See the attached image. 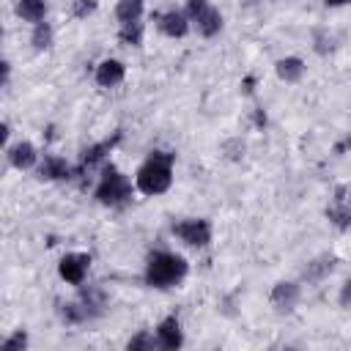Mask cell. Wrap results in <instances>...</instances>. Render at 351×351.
I'll return each mask as SVG.
<instances>
[{
    "mask_svg": "<svg viewBox=\"0 0 351 351\" xmlns=\"http://www.w3.org/2000/svg\"><path fill=\"white\" fill-rule=\"evenodd\" d=\"M170 165H173V154H167V151H151L148 162L137 170V178H134L137 189L143 195H162L170 186V181H173Z\"/></svg>",
    "mask_w": 351,
    "mask_h": 351,
    "instance_id": "1",
    "label": "cell"
},
{
    "mask_svg": "<svg viewBox=\"0 0 351 351\" xmlns=\"http://www.w3.org/2000/svg\"><path fill=\"white\" fill-rule=\"evenodd\" d=\"M186 277V261L173 252H151L145 266V282L154 288H170Z\"/></svg>",
    "mask_w": 351,
    "mask_h": 351,
    "instance_id": "2",
    "label": "cell"
},
{
    "mask_svg": "<svg viewBox=\"0 0 351 351\" xmlns=\"http://www.w3.org/2000/svg\"><path fill=\"white\" fill-rule=\"evenodd\" d=\"M132 197V184L126 176H121L112 165L104 167V176H101V184L96 186V200L101 206H121Z\"/></svg>",
    "mask_w": 351,
    "mask_h": 351,
    "instance_id": "3",
    "label": "cell"
},
{
    "mask_svg": "<svg viewBox=\"0 0 351 351\" xmlns=\"http://www.w3.org/2000/svg\"><path fill=\"white\" fill-rule=\"evenodd\" d=\"M173 233L189 244V247H206L211 241V228L206 219H184V222H176L173 225Z\"/></svg>",
    "mask_w": 351,
    "mask_h": 351,
    "instance_id": "4",
    "label": "cell"
},
{
    "mask_svg": "<svg viewBox=\"0 0 351 351\" xmlns=\"http://www.w3.org/2000/svg\"><path fill=\"white\" fill-rule=\"evenodd\" d=\"M88 263H90V258H88L85 252H69V255H63V261H60L58 271H60V277H63L66 282L80 285V282L85 280Z\"/></svg>",
    "mask_w": 351,
    "mask_h": 351,
    "instance_id": "5",
    "label": "cell"
},
{
    "mask_svg": "<svg viewBox=\"0 0 351 351\" xmlns=\"http://www.w3.org/2000/svg\"><path fill=\"white\" fill-rule=\"evenodd\" d=\"M123 74H126L123 63H121V60H112V58H107V60H101V63L96 66V82H99L101 88L118 85V82L123 80Z\"/></svg>",
    "mask_w": 351,
    "mask_h": 351,
    "instance_id": "6",
    "label": "cell"
},
{
    "mask_svg": "<svg viewBox=\"0 0 351 351\" xmlns=\"http://www.w3.org/2000/svg\"><path fill=\"white\" fill-rule=\"evenodd\" d=\"M156 340H159V346L162 348H178L181 343H184V337H181V326H178V318H165L159 326H156Z\"/></svg>",
    "mask_w": 351,
    "mask_h": 351,
    "instance_id": "7",
    "label": "cell"
},
{
    "mask_svg": "<svg viewBox=\"0 0 351 351\" xmlns=\"http://www.w3.org/2000/svg\"><path fill=\"white\" fill-rule=\"evenodd\" d=\"M299 302V285L296 282H277L271 291V304L277 310H291Z\"/></svg>",
    "mask_w": 351,
    "mask_h": 351,
    "instance_id": "8",
    "label": "cell"
},
{
    "mask_svg": "<svg viewBox=\"0 0 351 351\" xmlns=\"http://www.w3.org/2000/svg\"><path fill=\"white\" fill-rule=\"evenodd\" d=\"M326 217H329L337 228H351V203L346 200V192H343V189H337V197H335V203L326 208Z\"/></svg>",
    "mask_w": 351,
    "mask_h": 351,
    "instance_id": "9",
    "label": "cell"
},
{
    "mask_svg": "<svg viewBox=\"0 0 351 351\" xmlns=\"http://www.w3.org/2000/svg\"><path fill=\"white\" fill-rule=\"evenodd\" d=\"M186 16L181 14V11H167V14H162L159 16V30L165 33V36H173V38H178V36H184L186 33Z\"/></svg>",
    "mask_w": 351,
    "mask_h": 351,
    "instance_id": "10",
    "label": "cell"
},
{
    "mask_svg": "<svg viewBox=\"0 0 351 351\" xmlns=\"http://www.w3.org/2000/svg\"><path fill=\"white\" fill-rule=\"evenodd\" d=\"M8 162L19 170H27L36 165V148L30 143H16L11 151H8Z\"/></svg>",
    "mask_w": 351,
    "mask_h": 351,
    "instance_id": "11",
    "label": "cell"
},
{
    "mask_svg": "<svg viewBox=\"0 0 351 351\" xmlns=\"http://www.w3.org/2000/svg\"><path fill=\"white\" fill-rule=\"evenodd\" d=\"M38 178H44V181L69 178V165H66V159H60V156H47L44 165L38 167Z\"/></svg>",
    "mask_w": 351,
    "mask_h": 351,
    "instance_id": "12",
    "label": "cell"
},
{
    "mask_svg": "<svg viewBox=\"0 0 351 351\" xmlns=\"http://www.w3.org/2000/svg\"><path fill=\"white\" fill-rule=\"evenodd\" d=\"M304 74V63L299 58H282L277 60V77L285 82H299Z\"/></svg>",
    "mask_w": 351,
    "mask_h": 351,
    "instance_id": "13",
    "label": "cell"
},
{
    "mask_svg": "<svg viewBox=\"0 0 351 351\" xmlns=\"http://www.w3.org/2000/svg\"><path fill=\"white\" fill-rule=\"evenodd\" d=\"M16 14L25 22H41L47 14V0H19L16 3Z\"/></svg>",
    "mask_w": 351,
    "mask_h": 351,
    "instance_id": "14",
    "label": "cell"
},
{
    "mask_svg": "<svg viewBox=\"0 0 351 351\" xmlns=\"http://www.w3.org/2000/svg\"><path fill=\"white\" fill-rule=\"evenodd\" d=\"M195 22H197V30H200L203 36H214V33H219V27H222V16H219V11H214L211 5H208Z\"/></svg>",
    "mask_w": 351,
    "mask_h": 351,
    "instance_id": "15",
    "label": "cell"
},
{
    "mask_svg": "<svg viewBox=\"0 0 351 351\" xmlns=\"http://www.w3.org/2000/svg\"><path fill=\"white\" fill-rule=\"evenodd\" d=\"M143 14V0H121L115 8V16L126 25V22H137Z\"/></svg>",
    "mask_w": 351,
    "mask_h": 351,
    "instance_id": "16",
    "label": "cell"
},
{
    "mask_svg": "<svg viewBox=\"0 0 351 351\" xmlns=\"http://www.w3.org/2000/svg\"><path fill=\"white\" fill-rule=\"evenodd\" d=\"M332 269H335V258L324 255V258H315L313 263H307V269H304V277H307V280H318V277L329 274Z\"/></svg>",
    "mask_w": 351,
    "mask_h": 351,
    "instance_id": "17",
    "label": "cell"
},
{
    "mask_svg": "<svg viewBox=\"0 0 351 351\" xmlns=\"http://www.w3.org/2000/svg\"><path fill=\"white\" fill-rule=\"evenodd\" d=\"M118 38H121L123 44H132V47H140V44H143V25H140V19H137V22H126V25L121 27V33H118Z\"/></svg>",
    "mask_w": 351,
    "mask_h": 351,
    "instance_id": "18",
    "label": "cell"
},
{
    "mask_svg": "<svg viewBox=\"0 0 351 351\" xmlns=\"http://www.w3.org/2000/svg\"><path fill=\"white\" fill-rule=\"evenodd\" d=\"M33 47L36 49H47L52 44V27L47 22H36V30H33Z\"/></svg>",
    "mask_w": 351,
    "mask_h": 351,
    "instance_id": "19",
    "label": "cell"
},
{
    "mask_svg": "<svg viewBox=\"0 0 351 351\" xmlns=\"http://www.w3.org/2000/svg\"><path fill=\"white\" fill-rule=\"evenodd\" d=\"M112 148V143L107 140V143H99V145H90V148H85L82 151V167H90V165H96L107 151Z\"/></svg>",
    "mask_w": 351,
    "mask_h": 351,
    "instance_id": "20",
    "label": "cell"
},
{
    "mask_svg": "<svg viewBox=\"0 0 351 351\" xmlns=\"http://www.w3.org/2000/svg\"><path fill=\"white\" fill-rule=\"evenodd\" d=\"M85 315H88V310L80 307V304H60V318L66 324H80Z\"/></svg>",
    "mask_w": 351,
    "mask_h": 351,
    "instance_id": "21",
    "label": "cell"
},
{
    "mask_svg": "<svg viewBox=\"0 0 351 351\" xmlns=\"http://www.w3.org/2000/svg\"><path fill=\"white\" fill-rule=\"evenodd\" d=\"M25 346H27V335H25L22 329H19L16 335H11V337L3 343V348H5V351H14V348H25Z\"/></svg>",
    "mask_w": 351,
    "mask_h": 351,
    "instance_id": "22",
    "label": "cell"
},
{
    "mask_svg": "<svg viewBox=\"0 0 351 351\" xmlns=\"http://www.w3.org/2000/svg\"><path fill=\"white\" fill-rule=\"evenodd\" d=\"M96 11V0H74V16H88Z\"/></svg>",
    "mask_w": 351,
    "mask_h": 351,
    "instance_id": "23",
    "label": "cell"
},
{
    "mask_svg": "<svg viewBox=\"0 0 351 351\" xmlns=\"http://www.w3.org/2000/svg\"><path fill=\"white\" fill-rule=\"evenodd\" d=\"M154 346V340H151V335H145V332H140L137 337H132L129 340V351H137V348H151Z\"/></svg>",
    "mask_w": 351,
    "mask_h": 351,
    "instance_id": "24",
    "label": "cell"
},
{
    "mask_svg": "<svg viewBox=\"0 0 351 351\" xmlns=\"http://www.w3.org/2000/svg\"><path fill=\"white\" fill-rule=\"evenodd\" d=\"M206 8H208V0H189V3H186V14H189L192 19H197Z\"/></svg>",
    "mask_w": 351,
    "mask_h": 351,
    "instance_id": "25",
    "label": "cell"
},
{
    "mask_svg": "<svg viewBox=\"0 0 351 351\" xmlns=\"http://www.w3.org/2000/svg\"><path fill=\"white\" fill-rule=\"evenodd\" d=\"M351 299V282H346V288H343V302H348Z\"/></svg>",
    "mask_w": 351,
    "mask_h": 351,
    "instance_id": "26",
    "label": "cell"
},
{
    "mask_svg": "<svg viewBox=\"0 0 351 351\" xmlns=\"http://www.w3.org/2000/svg\"><path fill=\"white\" fill-rule=\"evenodd\" d=\"M346 3H351V0H326V5H346Z\"/></svg>",
    "mask_w": 351,
    "mask_h": 351,
    "instance_id": "27",
    "label": "cell"
}]
</instances>
